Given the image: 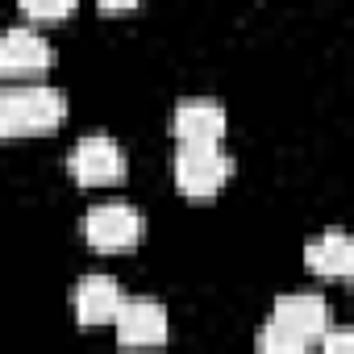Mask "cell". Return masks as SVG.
Here are the masks:
<instances>
[{
	"label": "cell",
	"instance_id": "obj_8",
	"mask_svg": "<svg viewBox=\"0 0 354 354\" xmlns=\"http://www.w3.org/2000/svg\"><path fill=\"white\" fill-rule=\"evenodd\" d=\"M171 133L184 146H205V142H221L225 138V109L209 96H192L180 100L171 113Z\"/></svg>",
	"mask_w": 354,
	"mask_h": 354
},
{
	"label": "cell",
	"instance_id": "obj_4",
	"mask_svg": "<svg viewBox=\"0 0 354 354\" xmlns=\"http://www.w3.org/2000/svg\"><path fill=\"white\" fill-rule=\"evenodd\" d=\"M67 171L80 188L117 184V180H125V150L109 133H84L67 154Z\"/></svg>",
	"mask_w": 354,
	"mask_h": 354
},
{
	"label": "cell",
	"instance_id": "obj_11",
	"mask_svg": "<svg viewBox=\"0 0 354 354\" xmlns=\"http://www.w3.org/2000/svg\"><path fill=\"white\" fill-rule=\"evenodd\" d=\"M17 5L30 21H63V17L75 13L80 0H17Z\"/></svg>",
	"mask_w": 354,
	"mask_h": 354
},
{
	"label": "cell",
	"instance_id": "obj_3",
	"mask_svg": "<svg viewBox=\"0 0 354 354\" xmlns=\"http://www.w3.org/2000/svg\"><path fill=\"white\" fill-rule=\"evenodd\" d=\"M80 234H84L88 246H96L104 254H121V250H133L142 242L146 217L133 205H125V201H104V205H96V209L84 213Z\"/></svg>",
	"mask_w": 354,
	"mask_h": 354
},
{
	"label": "cell",
	"instance_id": "obj_10",
	"mask_svg": "<svg viewBox=\"0 0 354 354\" xmlns=\"http://www.w3.org/2000/svg\"><path fill=\"white\" fill-rule=\"evenodd\" d=\"M304 267L321 279H350L354 275V242L342 230H325L304 246Z\"/></svg>",
	"mask_w": 354,
	"mask_h": 354
},
{
	"label": "cell",
	"instance_id": "obj_1",
	"mask_svg": "<svg viewBox=\"0 0 354 354\" xmlns=\"http://www.w3.org/2000/svg\"><path fill=\"white\" fill-rule=\"evenodd\" d=\"M67 96L50 84L0 88V138H38L67 121Z\"/></svg>",
	"mask_w": 354,
	"mask_h": 354
},
{
	"label": "cell",
	"instance_id": "obj_2",
	"mask_svg": "<svg viewBox=\"0 0 354 354\" xmlns=\"http://www.w3.org/2000/svg\"><path fill=\"white\" fill-rule=\"evenodd\" d=\"M171 175H175V188L188 201H213L221 196V188L230 184L234 175V154L221 150V142H205V146H184L175 150V162H171Z\"/></svg>",
	"mask_w": 354,
	"mask_h": 354
},
{
	"label": "cell",
	"instance_id": "obj_12",
	"mask_svg": "<svg viewBox=\"0 0 354 354\" xmlns=\"http://www.w3.org/2000/svg\"><path fill=\"white\" fill-rule=\"evenodd\" d=\"M317 346H321V354H342V350L354 346V333H350V329H325V333L317 337Z\"/></svg>",
	"mask_w": 354,
	"mask_h": 354
},
{
	"label": "cell",
	"instance_id": "obj_13",
	"mask_svg": "<svg viewBox=\"0 0 354 354\" xmlns=\"http://www.w3.org/2000/svg\"><path fill=\"white\" fill-rule=\"evenodd\" d=\"M138 5H142V0H96V9H104V13H129Z\"/></svg>",
	"mask_w": 354,
	"mask_h": 354
},
{
	"label": "cell",
	"instance_id": "obj_7",
	"mask_svg": "<svg viewBox=\"0 0 354 354\" xmlns=\"http://www.w3.org/2000/svg\"><path fill=\"white\" fill-rule=\"evenodd\" d=\"M50 63H55V50L34 26H13L0 34V75L26 80V75L50 71Z\"/></svg>",
	"mask_w": 354,
	"mask_h": 354
},
{
	"label": "cell",
	"instance_id": "obj_9",
	"mask_svg": "<svg viewBox=\"0 0 354 354\" xmlns=\"http://www.w3.org/2000/svg\"><path fill=\"white\" fill-rule=\"evenodd\" d=\"M125 292L113 275H84L71 292V304H75V321L84 329H96V325H113L117 308H121Z\"/></svg>",
	"mask_w": 354,
	"mask_h": 354
},
{
	"label": "cell",
	"instance_id": "obj_5",
	"mask_svg": "<svg viewBox=\"0 0 354 354\" xmlns=\"http://www.w3.org/2000/svg\"><path fill=\"white\" fill-rule=\"evenodd\" d=\"M271 325L283 329L296 350H308V346H317V337L329 329V304H325V296H317V292L279 296L275 308H271Z\"/></svg>",
	"mask_w": 354,
	"mask_h": 354
},
{
	"label": "cell",
	"instance_id": "obj_6",
	"mask_svg": "<svg viewBox=\"0 0 354 354\" xmlns=\"http://www.w3.org/2000/svg\"><path fill=\"white\" fill-rule=\"evenodd\" d=\"M113 329H117V342L129 346V350H142V346H162L167 333H171V321H167V308L150 296H125L117 317H113Z\"/></svg>",
	"mask_w": 354,
	"mask_h": 354
}]
</instances>
